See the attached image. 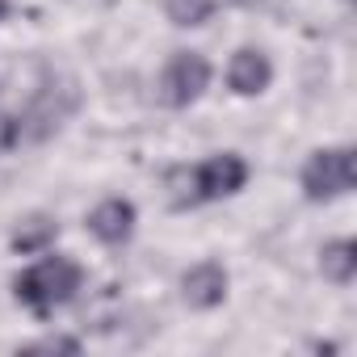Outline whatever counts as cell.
<instances>
[{
    "mask_svg": "<svg viewBox=\"0 0 357 357\" xmlns=\"http://www.w3.org/2000/svg\"><path fill=\"white\" fill-rule=\"evenodd\" d=\"M135 206L126 202V198H105L93 215H89V231L101 240V244H109V248H118V244H126L130 236H135Z\"/></svg>",
    "mask_w": 357,
    "mask_h": 357,
    "instance_id": "8992f818",
    "label": "cell"
},
{
    "mask_svg": "<svg viewBox=\"0 0 357 357\" xmlns=\"http://www.w3.org/2000/svg\"><path fill=\"white\" fill-rule=\"evenodd\" d=\"M269 80H273V68H269V59H265L261 51L244 47V51L231 55V63H227V84H231V93L257 97V93L269 89Z\"/></svg>",
    "mask_w": 357,
    "mask_h": 357,
    "instance_id": "52a82bcc",
    "label": "cell"
},
{
    "mask_svg": "<svg viewBox=\"0 0 357 357\" xmlns=\"http://www.w3.org/2000/svg\"><path fill=\"white\" fill-rule=\"evenodd\" d=\"M30 353H80V340H72V336H47Z\"/></svg>",
    "mask_w": 357,
    "mask_h": 357,
    "instance_id": "8fae6325",
    "label": "cell"
},
{
    "mask_svg": "<svg viewBox=\"0 0 357 357\" xmlns=\"http://www.w3.org/2000/svg\"><path fill=\"white\" fill-rule=\"evenodd\" d=\"M211 13H215V0H168L172 26H202Z\"/></svg>",
    "mask_w": 357,
    "mask_h": 357,
    "instance_id": "30bf717a",
    "label": "cell"
},
{
    "mask_svg": "<svg viewBox=\"0 0 357 357\" xmlns=\"http://www.w3.org/2000/svg\"><path fill=\"white\" fill-rule=\"evenodd\" d=\"M185 181L194 185V190H190V206H198V202H219V198H231V194L244 190L248 164H244L236 151H223V155L202 160L194 172L185 168Z\"/></svg>",
    "mask_w": 357,
    "mask_h": 357,
    "instance_id": "3957f363",
    "label": "cell"
},
{
    "mask_svg": "<svg viewBox=\"0 0 357 357\" xmlns=\"http://www.w3.org/2000/svg\"><path fill=\"white\" fill-rule=\"evenodd\" d=\"M211 84V63L202 51H176L160 76V101L172 105V109H185L194 105Z\"/></svg>",
    "mask_w": 357,
    "mask_h": 357,
    "instance_id": "277c9868",
    "label": "cell"
},
{
    "mask_svg": "<svg viewBox=\"0 0 357 357\" xmlns=\"http://www.w3.org/2000/svg\"><path fill=\"white\" fill-rule=\"evenodd\" d=\"M231 5H240V9H257L261 0H231Z\"/></svg>",
    "mask_w": 357,
    "mask_h": 357,
    "instance_id": "7c38bea8",
    "label": "cell"
},
{
    "mask_svg": "<svg viewBox=\"0 0 357 357\" xmlns=\"http://www.w3.org/2000/svg\"><path fill=\"white\" fill-rule=\"evenodd\" d=\"M9 13V0H0V17H5Z\"/></svg>",
    "mask_w": 357,
    "mask_h": 357,
    "instance_id": "4fadbf2b",
    "label": "cell"
},
{
    "mask_svg": "<svg viewBox=\"0 0 357 357\" xmlns=\"http://www.w3.org/2000/svg\"><path fill=\"white\" fill-rule=\"evenodd\" d=\"M55 236H59V223H55V219H47V215H30V219H22L17 231H13V252H22V257L47 252V248L55 244Z\"/></svg>",
    "mask_w": 357,
    "mask_h": 357,
    "instance_id": "ba28073f",
    "label": "cell"
},
{
    "mask_svg": "<svg viewBox=\"0 0 357 357\" xmlns=\"http://www.w3.org/2000/svg\"><path fill=\"white\" fill-rule=\"evenodd\" d=\"M181 294H185V303L198 307V311L219 307V303L227 298V269H223L219 261H202V265H194V269L181 278Z\"/></svg>",
    "mask_w": 357,
    "mask_h": 357,
    "instance_id": "5b68a950",
    "label": "cell"
},
{
    "mask_svg": "<svg viewBox=\"0 0 357 357\" xmlns=\"http://www.w3.org/2000/svg\"><path fill=\"white\" fill-rule=\"evenodd\" d=\"M357 185V155L353 147H324L303 164V194L311 202L344 198Z\"/></svg>",
    "mask_w": 357,
    "mask_h": 357,
    "instance_id": "7a4b0ae2",
    "label": "cell"
},
{
    "mask_svg": "<svg viewBox=\"0 0 357 357\" xmlns=\"http://www.w3.org/2000/svg\"><path fill=\"white\" fill-rule=\"evenodd\" d=\"M80 282H84V269L72 257H47L34 269H26L13 282V290H17V303H26L38 319H51L59 307H68L76 298Z\"/></svg>",
    "mask_w": 357,
    "mask_h": 357,
    "instance_id": "6da1fadb",
    "label": "cell"
},
{
    "mask_svg": "<svg viewBox=\"0 0 357 357\" xmlns=\"http://www.w3.org/2000/svg\"><path fill=\"white\" fill-rule=\"evenodd\" d=\"M319 273H324L328 282H336V286H349L353 273H357V244H353V240H332V244H324V252H319Z\"/></svg>",
    "mask_w": 357,
    "mask_h": 357,
    "instance_id": "9c48e42d",
    "label": "cell"
}]
</instances>
